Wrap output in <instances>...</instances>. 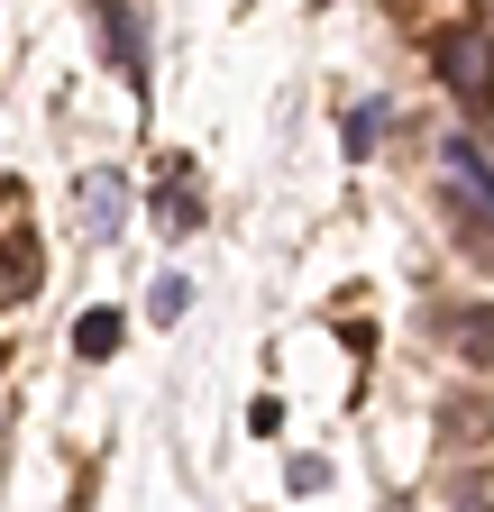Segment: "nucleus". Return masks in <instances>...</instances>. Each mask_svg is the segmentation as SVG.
<instances>
[{
    "label": "nucleus",
    "instance_id": "nucleus-1",
    "mask_svg": "<svg viewBox=\"0 0 494 512\" xmlns=\"http://www.w3.org/2000/svg\"><path fill=\"white\" fill-rule=\"evenodd\" d=\"M440 83L458 92V110H494V37L485 28H467V37L440 46Z\"/></svg>",
    "mask_w": 494,
    "mask_h": 512
},
{
    "label": "nucleus",
    "instance_id": "nucleus-2",
    "mask_svg": "<svg viewBox=\"0 0 494 512\" xmlns=\"http://www.w3.org/2000/svg\"><path fill=\"white\" fill-rule=\"evenodd\" d=\"M92 28H101V46H110V64H119V83L147 92V37H138V10H129V0H101Z\"/></svg>",
    "mask_w": 494,
    "mask_h": 512
},
{
    "label": "nucleus",
    "instance_id": "nucleus-3",
    "mask_svg": "<svg viewBox=\"0 0 494 512\" xmlns=\"http://www.w3.org/2000/svg\"><path fill=\"white\" fill-rule=\"evenodd\" d=\"M74 202H83V229L92 238H119V229H129V174H110V165L74 174Z\"/></svg>",
    "mask_w": 494,
    "mask_h": 512
},
{
    "label": "nucleus",
    "instance_id": "nucleus-4",
    "mask_svg": "<svg viewBox=\"0 0 494 512\" xmlns=\"http://www.w3.org/2000/svg\"><path fill=\"white\" fill-rule=\"evenodd\" d=\"M37 284H46V247L37 229H10L0 238V302H37Z\"/></svg>",
    "mask_w": 494,
    "mask_h": 512
},
{
    "label": "nucleus",
    "instance_id": "nucleus-5",
    "mask_svg": "<svg viewBox=\"0 0 494 512\" xmlns=\"http://www.w3.org/2000/svg\"><path fill=\"white\" fill-rule=\"evenodd\" d=\"M440 165H449V192H467V202L494 220V165H485V147H476V138H449Z\"/></svg>",
    "mask_w": 494,
    "mask_h": 512
},
{
    "label": "nucleus",
    "instance_id": "nucleus-6",
    "mask_svg": "<svg viewBox=\"0 0 494 512\" xmlns=\"http://www.w3.org/2000/svg\"><path fill=\"white\" fill-rule=\"evenodd\" d=\"M449 348H458L467 366H485V375H494V302H467V311H449Z\"/></svg>",
    "mask_w": 494,
    "mask_h": 512
},
{
    "label": "nucleus",
    "instance_id": "nucleus-7",
    "mask_svg": "<svg viewBox=\"0 0 494 512\" xmlns=\"http://www.w3.org/2000/svg\"><path fill=\"white\" fill-rule=\"evenodd\" d=\"M119 339H129V320H119V311H83L74 320V357H119Z\"/></svg>",
    "mask_w": 494,
    "mask_h": 512
},
{
    "label": "nucleus",
    "instance_id": "nucleus-8",
    "mask_svg": "<svg viewBox=\"0 0 494 512\" xmlns=\"http://www.w3.org/2000/svg\"><path fill=\"white\" fill-rule=\"evenodd\" d=\"M376 138H385V101H376V110H348V138H339V147H348V156H376Z\"/></svg>",
    "mask_w": 494,
    "mask_h": 512
},
{
    "label": "nucleus",
    "instance_id": "nucleus-9",
    "mask_svg": "<svg viewBox=\"0 0 494 512\" xmlns=\"http://www.w3.org/2000/svg\"><path fill=\"white\" fill-rule=\"evenodd\" d=\"M183 302H193V284H183V275H156V293H147V311H156V330H165V320H183Z\"/></svg>",
    "mask_w": 494,
    "mask_h": 512
},
{
    "label": "nucleus",
    "instance_id": "nucleus-10",
    "mask_svg": "<svg viewBox=\"0 0 494 512\" xmlns=\"http://www.w3.org/2000/svg\"><path fill=\"white\" fill-rule=\"evenodd\" d=\"M284 476H293V494H321V485H330V467H321V458H293Z\"/></svg>",
    "mask_w": 494,
    "mask_h": 512
}]
</instances>
